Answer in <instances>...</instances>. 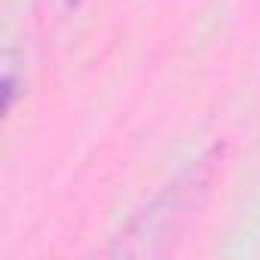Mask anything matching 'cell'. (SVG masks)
Returning <instances> with one entry per match:
<instances>
[{
	"label": "cell",
	"instance_id": "1",
	"mask_svg": "<svg viewBox=\"0 0 260 260\" xmlns=\"http://www.w3.org/2000/svg\"><path fill=\"white\" fill-rule=\"evenodd\" d=\"M71 4H77V0H71Z\"/></svg>",
	"mask_w": 260,
	"mask_h": 260
}]
</instances>
